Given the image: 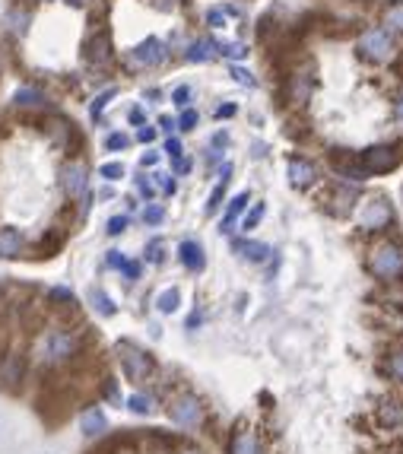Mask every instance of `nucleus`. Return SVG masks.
I'll list each match as a JSON object with an SVG mask.
<instances>
[{"instance_id": "38", "label": "nucleus", "mask_w": 403, "mask_h": 454, "mask_svg": "<svg viewBox=\"0 0 403 454\" xmlns=\"http://www.w3.org/2000/svg\"><path fill=\"white\" fill-rule=\"evenodd\" d=\"M178 127H181V131H194V127H197V111L188 108L185 115H181V121H178Z\"/></svg>"}, {"instance_id": "29", "label": "nucleus", "mask_w": 403, "mask_h": 454, "mask_svg": "<svg viewBox=\"0 0 403 454\" xmlns=\"http://www.w3.org/2000/svg\"><path fill=\"white\" fill-rule=\"evenodd\" d=\"M219 55L232 57V61H241V57H248V48L241 45V41H226V45H216Z\"/></svg>"}, {"instance_id": "9", "label": "nucleus", "mask_w": 403, "mask_h": 454, "mask_svg": "<svg viewBox=\"0 0 403 454\" xmlns=\"http://www.w3.org/2000/svg\"><path fill=\"white\" fill-rule=\"evenodd\" d=\"M86 61L92 64V67H108V64H111V38H108V32H105V29H99V32L89 35Z\"/></svg>"}, {"instance_id": "49", "label": "nucleus", "mask_w": 403, "mask_h": 454, "mask_svg": "<svg viewBox=\"0 0 403 454\" xmlns=\"http://www.w3.org/2000/svg\"><path fill=\"white\" fill-rule=\"evenodd\" d=\"M137 137L143 140V143H150V140L156 137V127H146V124H143V127H140V131H137Z\"/></svg>"}, {"instance_id": "16", "label": "nucleus", "mask_w": 403, "mask_h": 454, "mask_svg": "<svg viewBox=\"0 0 403 454\" xmlns=\"http://www.w3.org/2000/svg\"><path fill=\"white\" fill-rule=\"evenodd\" d=\"M22 369H26V365H22V359L20 356H10L7 362L0 365V385L7 388V391H16V381L22 378Z\"/></svg>"}, {"instance_id": "15", "label": "nucleus", "mask_w": 403, "mask_h": 454, "mask_svg": "<svg viewBox=\"0 0 403 454\" xmlns=\"http://www.w3.org/2000/svg\"><path fill=\"white\" fill-rule=\"evenodd\" d=\"M105 429H108V423H105V413L96 410V406H92V410H86L80 416V432L89 435V439H99Z\"/></svg>"}, {"instance_id": "2", "label": "nucleus", "mask_w": 403, "mask_h": 454, "mask_svg": "<svg viewBox=\"0 0 403 454\" xmlns=\"http://www.w3.org/2000/svg\"><path fill=\"white\" fill-rule=\"evenodd\" d=\"M400 159H403V146L390 143V146H372V150H365L362 156H359V162H362V169L369 175H384V172H390V169H397Z\"/></svg>"}, {"instance_id": "57", "label": "nucleus", "mask_w": 403, "mask_h": 454, "mask_svg": "<svg viewBox=\"0 0 403 454\" xmlns=\"http://www.w3.org/2000/svg\"><path fill=\"white\" fill-rule=\"evenodd\" d=\"M70 7H83V3H86V0H67Z\"/></svg>"}, {"instance_id": "13", "label": "nucleus", "mask_w": 403, "mask_h": 454, "mask_svg": "<svg viewBox=\"0 0 403 454\" xmlns=\"http://www.w3.org/2000/svg\"><path fill=\"white\" fill-rule=\"evenodd\" d=\"M315 178H318V169L311 162H305V159H289V181H292L295 187L315 185Z\"/></svg>"}, {"instance_id": "42", "label": "nucleus", "mask_w": 403, "mask_h": 454, "mask_svg": "<svg viewBox=\"0 0 403 454\" xmlns=\"http://www.w3.org/2000/svg\"><path fill=\"white\" fill-rule=\"evenodd\" d=\"M124 229H127V216H115V220H108V235H121Z\"/></svg>"}, {"instance_id": "11", "label": "nucleus", "mask_w": 403, "mask_h": 454, "mask_svg": "<svg viewBox=\"0 0 403 454\" xmlns=\"http://www.w3.org/2000/svg\"><path fill=\"white\" fill-rule=\"evenodd\" d=\"M289 99L292 105H305L311 99V67H302L289 76Z\"/></svg>"}, {"instance_id": "18", "label": "nucleus", "mask_w": 403, "mask_h": 454, "mask_svg": "<svg viewBox=\"0 0 403 454\" xmlns=\"http://www.w3.org/2000/svg\"><path fill=\"white\" fill-rule=\"evenodd\" d=\"M185 57H188L191 64H206V61H213V57H216V41H210V38L194 41L191 48H188Z\"/></svg>"}, {"instance_id": "52", "label": "nucleus", "mask_w": 403, "mask_h": 454, "mask_svg": "<svg viewBox=\"0 0 403 454\" xmlns=\"http://www.w3.org/2000/svg\"><path fill=\"white\" fill-rule=\"evenodd\" d=\"M235 115V105H219L216 108V118H232Z\"/></svg>"}, {"instance_id": "14", "label": "nucleus", "mask_w": 403, "mask_h": 454, "mask_svg": "<svg viewBox=\"0 0 403 454\" xmlns=\"http://www.w3.org/2000/svg\"><path fill=\"white\" fill-rule=\"evenodd\" d=\"M20 251H22V232L13 226H3L0 229V257L13 261V257H20Z\"/></svg>"}, {"instance_id": "25", "label": "nucleus", "mask_w": 403, "mask_h": 454, "mask_svg": "<svg viewBox=\"0 0 403 454\" xmlns=\"http://www.w3.org/2000/svg\"><path fill=\"white\" fill-rule=\"evenodd\" d=\"M178 302H181V292H178V289H165V292H159V299H156L162 315H171V311L178 308Z\"/></svg>"}, {"instance_id": "22", "label": "nucleus", "mask_w": 403, "mask_h": 454, "mask_svg": "<svg viewBox=\"0 0 403 454\" xmlns=\"http://www.w3.org/2000/svg\"><path fill=\"white\" fill-rule=\"evenodd\" d=\"M89 302H92V308H96L99 315H105V318H111V315L118 311V308H115V302H111V299L105 296L102 289H89Z\"/></svg>"}, {"instance_id": "30", "label": "nucleus", "mask_w": 403, "mask_h": 454, "mask_svg": "<svg viewBox=\"0 0 403 454\" xmlns=\"http://www.w3.org/2000/svg\"><path fill=\"white\" fill-rule=\"evenodd\" d=\"M229 73H232L235 83H241V86H248V90H254V86H257L254 73H251V70H245V67H235V64H232V70H229Z\"/></svg>"}, {"instance_id": "34", "label": "nucleus", "mask_w": 403, "mask_h": 454, "mask_svg": "<svg viewBox=\"0 0 403 454\" xmlns=\"http://www.w3.org/2000/svg\"><path fill=\"white\" fill-rule=\"evenodd\" d=\"M162 220H165V210H162V206L150 204V206L143 210V222H146V226H159Z\"/></svg>"}, {"instance_id": "3", "label": "nucleus", "mask_w": 403, "mask_h": 454, "mask_svg": "<svg viewBox=\"0 0 403 454\" xmlns=\"http://www.w3.org/2000/svg\"><path fill=\"white\" fill-rule=\"evenodd\" d=\"M359 51H362V57H369V61L375 64H388L394 61V38H390L384 29H369V32H362V38H359Z\"/></svg>"}, {"instance_id": "48", "label": "nucleus", "mask_w": 403, "mask_h": 454, "mask_svg": "<svg viewBox=\"0 0 403 454\" xmlns=\"http://www.w3.org/2000/svg\"><path fill=\"white\" fill-rule=\"evenodd\" d=\"M175 172H178V175L191 172V159H181V156H178V159H175Z\"/></svg>"}, {"instance_id": "55", "label": "nucleus", "mask_w": 403, "mask_h": 454, "mask_svg": "<svg viewBox=\"0 0 403 454\" xmlns=\"http://www.w3.org/2000/svg\"><path fill=\"white\" fill-rule=\"evenodd\" d=\"M156 162H159V156H156V152H146V156L140 159V165H156Z\"/></svg>"}, {"instance_id": "35", "label": "nucleus", "mask_w": 403, "mask_h": 454, "mask_svg": "<svg viewBox=\"0 0 403 454\" xmlns=\"http://www.w3.org/2000/svg\"><path fill=\"white\" fill-rule=\"evenodd\" d=\"M264 213H267V210H264V204H254V210L245 216V222H241V229H245V232H251V229L257 226L260 220H264Z\"/></svg>"}, {"instance_id": "40", "label": "nucleus", "mask_w": 403, "mask_h": 454, "mask_svg": "<svg viewBox=\"0 0 403 454\" xmlns=\"http://www.w3.org/2000/svg\"><path fill=\"white\" fill-rule=\"evenodd\" d=\"M206 22L213 29H226V13L222 10H206Z\"/></svg>"}, {"instance_id": "28", "label": "nucleus", "mask_w": 403, "mask_h": 454, "mask_svg": "<svg viewBox=\"0 0 403 454\" xmlns=\"http://www.w3.org/2000/svg\"><path fill=\"white\" fill-rule=\"evenodd\" d=\"M64 245V232H48V239H41V245H38V251L41 255L38 257H51V251H57V248Z\"/></svg>"}, {"instance_id": "36", "label": "nucleus", "mask_w": 403, "mask_h": 454, "mask_svg": "<svg viewBox=\"0 0 403 454\" xmlns=\"http://www.w3.org/2000/svg\"><path fill=\"white\" fill-rule=\"evenodd\" d=\"M111 99H115V90H108V92H102V96H99V99H96V102L89 105V115H92V118H99V115H102V111H105V105H108V102H111Z\"/></svg>"}, {"instance_id": "23", "label": "nucleus", "mask_w": 403, "mask_h": 454, "mask_svg": "<svg viewBox=\"0 0 403 454\" xmlns=\"http://www.w3.org/2000/svg\"><path fill=\"white\" fill-rule=\"evenodd\" d=\"M384 26H388L390 32H403V0H397V3H390V7L384 10Z\"/></svg>"}, {"instance_id": "58", "label": "nucleus", "mask_w": 403, "mask_h": 454, "mask_svg": "<svg viewBox=\"0 0 403 454\" xmlns=\"http://www.w3.org/2000/svg\"><path fill=\"white\" fill-rule=\"evenodd\" d=\"M0 67H3V51H0Z\"/></svg>"}, {"instance_id": "32", "label": "nucleus", "mask_w": 403, "mask_h": 454, "mask_svg": "<svg viewBox=\"0 0 403 454\" xmlns=\"http://www.w3.org/2000/svg\"><path fill=\"white\" fill-rule=\"evenodd\" d=\"M127 406H130L134 413H150V410H153V400L146 397V394H130Z\"/></svg>"}, {"instance_id": "56", "label": "nucleus", "mask_w": 403, "mask_h": 454, "mask_svg": "<svg viewBox=\"0 0 403 454\" xmlns=\"http://www.w3.org/2000/svg\"><path fill=\"white\" fill-rule=\"evenodd\" d=\"M159 124H162V131H171V127H175V121H171L169 115H162V118H159Z\"/></svg>"}, {"instance_id": "54", "label": "nucleus", "mask_w": 403, "mask_h": 454, "mask_svg": "<svg viewBox=\"0 0 403 454\" xmlns=\"http://www.w3.org/2000/svg\"><path fill=\"white\" fill-rule=\"evenodd\" d=\"M105 397H108V400H118V388H115V381H108V385H105Z\"/></svg>"}, {"instance_id": "50", "label": "nucleus", "mask_w": 403, "mask_h": 454, "mask_svg": "<svg viewBox=\"0 0 403 454\" xmlns=\"http://www.w3.org/2000/svg\"><path fill=\"white\" fill-rule=\"evenodd\" d=\"M394 118H397V124L403 127V92L397 96V102H394Z\"/></svg>"}, {"instance_id": "44", "label": "nucleus", "mask_w": 403, "mask_h": 454, "mask_svg": "<svg viewBox=\"0 0 403 454\" xmlns=\"http://www.w3.org/2000/svg\"><path fill=\"white\" fill-rule=\"evenodd\" d=\"M121 270H124V276H127V280H137V276H140V264H134V261H124Z\"/></svg>"}, {"instance_id": "27", "label": "nucleus", "mask_w": 403, "mask_h": 454, "mask_svg": "<svg viewBox=\"0 0 403 454\" xmlns=\"http://www.w3.org/2000/svg\"><path fill=\"white\" fill-rule=\"evenodd\" d=\"M381 423L384 426H400L403 423V406L400 404H384L381 406Z\"/></svg>"}, {"instance_id": "1", "label": "nucleus", "mask_w": 403, "mask_h": 454, "mask_svg": "<svg viewBox=\"0 0 403 454\" xmlns=\"http://www.w3.org/2000/svg\"><path fill=\"white\" fill-rule=\"evenodd\" d=\"M369 270L378 280H397L403 274V248L400 245H378L369 257Z\"/></svg>"}, {"instance_id": "43", "label": "nucleus", "mask_w": 403, "mask_h": 454, "mask_svg": "<svg viewBox=\"0 0 403 454\" xmlns=\"http://www.w3.org/2000/svg\"><path fill=\"white\" fill-rule=\"evenodd\" d=\"M156 178V185L162 187L165 194H175V181H171V175H153Z\"/></svg>"}, {"instance_id": "45", "label": "nucleus", "mask_w": 403, "mask_h": 454, "mask_svg": "<svg viewBox=\"0 0 403 454\" xmlns=\"http://www.w3.org/2000/svg\"><path fill=\"white\" fill-rule=\"evenodd\" d=\"M390 371H394L397 378H403V350H400V353H397V356H394V359H390Z\"/></svg>"}, {"instance_id": "20", "label": "nucleus", "mask_w": 403, "mask_h": 454, "mask_svg": "<svg viewBox=\"0 0 403 454\" xmlns=\"http://www.w3.org/2000/svg\"><path fill=\"white\" fill-rule=\"evenodd\" d=\"M245 206H248V194H239V197L229 204V210H226V216H222V222H219V229H222V232H232V222L245 213Z\"/></svg>"}, {"instance_id": "47", "label": "nucleus", "mask_w": 403, "mask_h": 454, "mask_svg": "<svg viewBox=\"0 0 403 454\" xmlns=\"http://www.w3.org/2000/svg\"><path fill=\"white\" fill-rule=\"evenodd\" d=\"M121 264H124V255H121V251H108V267L121 270Z\"/></svg>"}, {"instance_id": "41", "label": "nucleus", "mask_w": 403, "mask_h": 454, "mask_svg": "<svg viewBox=\"0 0 403 454\" xmlns=\"http://www.w3.org/2000/svg\"><path fill=\"white\" fill-rule=\"evenodd\" d=\"M127 143H130V140L124 137V134H111V137L105 140V146H108L111 152H115V150H124V146H127Z\"/></svg>"}, {"instance_id": "31", "label": "nucleus", "mask_w": 403, "mask_h": 454, "mask_svg": "<svg viewBox=\"0 0 403 454\" xmlns=\"http://www.w3.org/2000/svg\"><path fill=\"white\" fill-rule=\"evenodd\" d=\"M222 197H226V181H219V185H216V191L210 194V200H206V216H210V213H216V210H219V204H222Z\"/></svg>"}, {"instance_id": "19", "label": "nucleus", "mask_w": 403, "mask_h": 454, "mask_svg": "<svg viewBox=\"0 0 403 454\" xmlns=\"http://www.w3.org/2000/svg\"><path fill=\"white\" fill-rule=\"evenodd\" d=\"M229 454H260V445H257V435L254 432H239L229 445Z\"/></svg>"}, {"instance_id": "37", "label": "nucleus", "mask_w": 403, "mask_h": 454, "mask_svg": "<svg viewBox=\"0 0 403 454\" xmlns=\"http://www.w3.org/2000/svg\"><path fill=\"white\" fill-rule=\"evenodd\" d=\"M171 102H175L178 108H188V105H191V86H178V90L171 92Z\"/></svg>"}, {"instance_id": "53", "label": "nucleus", "mask_w": 403, "mask_h": 454, "mask_svg": "<svg viewBox=\"0 0 403 454\" xmlns=\"http://www.w3.org/2000/svg\"><path fill=\"white\" fill-rule=\"evenodd\" d=\"M130 124H143V108H130Z\"/></svg>"}, {"instance_id": "21", "label": "nucleus", "mask_w": 403, "mask_h": 454, "mask_svg": "<svg viewBox=\"0 0 403 454\" xmlns=\"http://www.w3.org/2000/svg\"><path fill=\"white\" fill-rule=\"evenodd\" d=\"M13 102L20 105V108H38V105H45V96H41L38 90H29V86H22V90H16Z\"/></svg>"}, {"instance_id": "39", "label": "nucleus", "mask_w": 403, "mask_h": 454, "mask_svg": "<svg viewBox=\"0 0 403 454\" xmlns=\"http://www.w3.org/2000/svg\"><path fill=\"white\" fill-rule=\"evenodd\" d=\"M146 261L162 264V241H150V245H146Z\"/></svg>"}, {"instance_id": "46", "label": "nucleus", "mask_w": 403, "mask_h": 454, "mask_svg": "<svg viewBox=\"0 0 403 454\" xmlns=\"http://www.w3.org/2000/svg\"><path fill=\"white\" fill-rule=\"evenodd\" d=\"M165 152H169V156H171V159H178V156H181V143H178V140H175V137H171V140H169V143H165Z\"/></svg>"}, {"instance_id": "12", "label": "nucleus", "mask_w": 403, "mask_h": 454, "mask_svg": "<svg viewBox=\"0 0 403 454\" xmlns=\"http://www.w3.org/2000/svg\"><path fill=\"white\" fill-rule=\"evenodd\" d=\"M178 257H181V264H185L188 270H194V274H200L204 264H206L204 248H200V241H194V239H188V241L178 245Z\"/></svg>"}, {"instance_id": "4", "label": "nucleus", "mask_w": 403, "mask_h": 454, "mask_svg": "<svg viewBox=\"0 0 403 454\" xmlns=\"http://www.w3.org/2000/svg\"><path fill=\"white\" fill-rule=\"evenodd\" d=\"M80 350V340L70 330H51L48 337L41 340V353L48 362H64V359H73Z\"/></svg>"}, {"instance_id": "6", "label": "nucleus", "mask_w": 403, "mask_h": 454, "mask_svg": "<svg viewBox=\"0 0 403 454\" xmlns=\"http://www.w3.org/2000/svg\"><path fill=\"white\" fill-rule=\"evenodd\" d=\"M390 222V204L384 197H372L369 204H362L359 210V226L369 229V232H378Z\"/></svg>"}, {"instance_id": "8", "label": "nucleus", "mask_w": 403, "mask_h": 454, "mask_svg": "<svg viewBox=\"0 0 403 454\" xmlns=\"http://www.w3.org/2000/svg\"><path fill=\"white\" fill-rule=\"evenodd\" d=\"M169 416L178 423V426H197L204 410H200V400L191 397V394H181L178 400H171L169 406Z\"/></svg>"}, {"instance_id": "10", "label": "nucleus", "mask_w": 403, "mask_h": 454, "mask_svg": "<svg viewBox=\"0 0 403 454\" xmlns=\"http://www.w3.org/2000/svg\"><path fill=\"white\" fill-rule=\"evenodd\" d=\"M61 185L67 197H83L86 194V165L83 162H67L61 169Z\"/></svg>"}, {"instance_id": "5", "label": "nucleus", "mask_w": 403, "mask_h": 454, "mask_svg": "<svg viewBox=\"0 0 403 454\" xmlns=\"http://www.w3.org/2000/svg\"><path fill=\"white\" fill-rule=\"evenodd\" d=\"M118 356H121V365H124V375L130 381H143L153 375V359L146 356L140 346L134 343H118Z\"/></svg>"}, {"instance_id": "24", "label": "nucleus", "mask_w": 403, "mask_h": 454, "mask_svg": "<svg viewBox=\"0 0 403 454\" xmlns=\"http://www.w3.org/2000/svg\"><path fill=\"white\" fill-rule=\"evenodd\" d=\"M48 302L57 305V308H73L76 299H73V292H70L67 286H55V289L48 292Z\"/></svg>"}, {"instance_id": "7", "label": "nucleus", "mask_w": 403, "mask_h": 454, "mask_svg": "<svg viewBox=\"0 0 403 454\" xmlns=\"http://www.w3.org/2000/svg\"><path fill=\"white\" fill-rule=\"evenodd\" d=\"M130 61L137 64V67H159V64L169 61V45L159 38H146L143 45L130 51Z\"/></svg>"}, {"instance_id": "59", "label": "nucleus", "mask_w": 403, "mask_h": 454, "mask_svg": "<svg viewBox=\"0 0 403 454\" xmlns=\"http://www.w3.org/2000/svg\"><path fill=\"white\" fill-rule=\"evenodd\" d=\"M188 454H194V451H188Z\"/></svg>"}, {"instance_id": "26", "label": "nucleus", "mask_w": 403, "mask_h": 454, "mask_svg": "<svg viewBox=\"0 0 403 454\" xmlns=\"http://www.w3.org/2000/svg\"><path fill=\"white\" fill-rule=\"evenodd\" d=\"M7 26L13 29V32H26V26H29V10H20V7H13L7 13Z\"/></svg>"}, {"instance_id": "33", "label": "nucleus", "mask_w": 403, "mask_h": 454, "mask_svg": "<svg viewBox=\"0 0 403 454\" xmlns=\"http://www.w3.org/2000/svg\"><path fill=\"white\" fill-rule=\"evenodd\" d=\"M99 175H102L105 181H118V178H124V165L121 162H105L102 169H99Z\"/></svg>"}, {"instance_id": "51", "label": "nucleus", "mask_w": 403, "mask_h": 454, "mask_svg": "<svg viewBox=\"0 0 403 454\" xmlns=\"http://www.w3.org/2000/svg\"><path fill=\"white\" fill-rule=\"evenodd\" d=\"M137 191L143 194V197H153V185L146 178H137Z\"/></svg>"}, {"instance_id": "17", "label": "nucleus", "mask_w": 403, "mask_h": 454, "mask_svg": "<svg viewBox=\"0 0 403 454\" xmlns=\"http://www.w3.org/2000/svg\"><path fill=\"white\" fill-rule=\"evenodd\" d=\"M232 248L239 251L241 257H245V261H251V264L267 261V255H270V248L260 245V241H232Z\"/></svg>"}]
</instances>
